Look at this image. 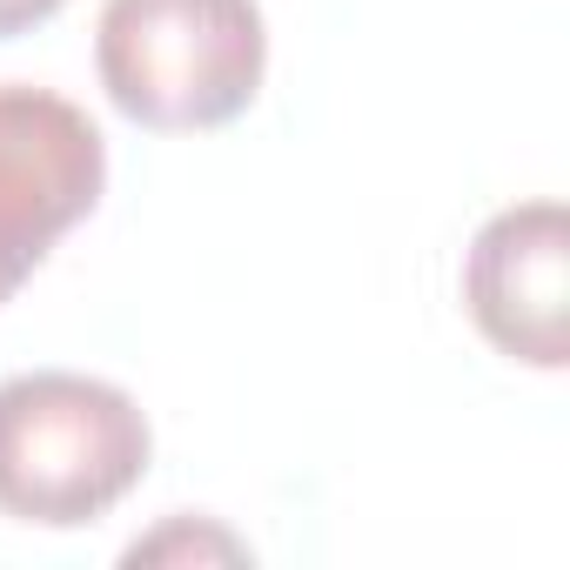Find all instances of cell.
I'll use <instances>...</instances> for the list:
<instances>
[{
  "mask_svg": "<svg viewBox=\"0 0 570 570\" xmlns=\"http://www.w3.org/2000/svg\"><path fill=\"white\" fill-rule=\"evenodd\" d=\"M108 188L101 128L48 88L0 81V303L48 262V248L95 215Z\"/></svg>",
  "mask_w": 570,
  "mask_h": 570,
  "instance_id": "3",
  "label": "cell"
},
{
  "mask_svg": "<svg viewBox=\"0 0 570 570\" xmlns=\"http://www.w3.org/2000/svg\"><path fill=\"white\" fill-rule=\"evenodd\" d=\"M61 8H68V0H0V41H14V35H28V28L55 21Z\"/></svg>",
  "mask_w": 570,
  "mask_h": 570,
  "instance_id": "5",
  "label": "cell"
},
{
  "mask_svg": "<svg viewBox=\"0 0 570 570\" xmlns=\"http://www.w3.org/2000/svg\"><path fill=\"white\" fill-rule=\"evenodd\" d=\"M463 303L483 343L530 370L570 363V222L563 202L490 215L463 255Z\"/></svg>",
  "mask_w": 570,
  "mask_h": 570,
  "instance_id": "4",
  "label": "cell"
},
{
  "mask_svg": "<svg viewBox=\"0 0 570 570\" xmlns=\"http://www.w3.org/2000/svg\"><path fill=\"white\" fill-rule=\"evenodd\" d=\"M95 68L135 128L202 135L262 95L268 28L255 0H101Z\"/></svg>",
  "mask_w": 570,
  "mask_h": 570,
  "instance_id": "2",
  "label": "cell"
},
{
  "mask_svg": "<svg viewBox=\"0 0 570 570\" xmlns=\"http://www.w3.org/2000/svg\"><path fill=\"white\" fill-rule=\"evenodd\" d=\"M148 416L121 383L28 370L0 383V517L81 530L148 476Z\"/></svg>",
  "mask_w": 570,
  "mask_h": 570,
  "instance_id": "1",
  "label": "cell"
}]
</instances>
